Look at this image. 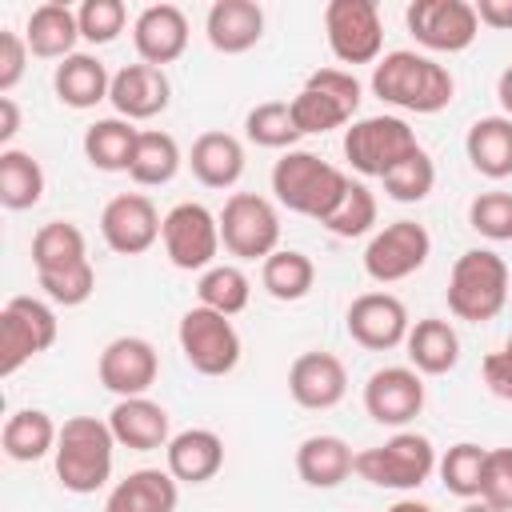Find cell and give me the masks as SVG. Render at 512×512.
<instances>
[{
  "instance_id": "cell-1",
  "label": "cell",
  "mask_w": 512,
  "mask_h": 512,
  "mask_svg": "<svg viewBox=\"0 0 512 512\" xmlns=\"http://www.w3.org/2000/svg\"><path fill=\"white\" fill-rule=\"evenodd\" d=\"M372 92L392 108L432 116V112H444L452 104L456 80L432 56L412 52V48H396L372 64Z\"/></svg>"
},
{
  "instance_id": "cell-2",
  "label": "cell",
  "mask_w": 512,
  "mask_h": 512,
  "mask_svg": "<svg viewBox=\"0 0 512 512\" xmlns=\"http://www.w3.org/2000/svg\"><path fill=\"white\" fill-rule=\"evenodd\" d=\"M112 460H116V436L108 420L96 416H68L60 424V440L52 452L56 480L72 496H92L112 480Z\"/></svg>"
},
{
  "instance_id": "cell-3",
  "label": "cell",
  "mask_w": 512,
  "mask_h": 512,
  "mask_svg": "<svg viewBox=\"0 0 512 512\" xmlns=\"http://www.w3.org/2000/svg\"><path fill=\"white\" fill-rule=\"evenodd\" d=\"M344 188H348V176L336 164L320 160L316 152L292 148L272 164V192L296 216H312L324 224L340 204Z\"/></svg>"
},
{
  "instance_id": "cell-4",
  "label": "cell",
  "mask_w": 512,
  "mask_h": 512,
  "mask_svg": "<svg viewBox=\"0 0 512 512\" xmlns=\"http://www.w3.org/2000/svg\"><path fill=\"white\" fill-rule=\"evenodd\" d=\"M508 304V264L492 248H468L448 276V312L468 324L496 320Z\"/></svg>"
},
{
  "instance_id": "cell-5",
  "label": "cell",
  "mask_w": 512,
  "mask_h": 512,
  "mask_svg": "<svg viewBox=\"0 0 512 512\" xmlns=\"http://www.w3.org/2000/svg\"><path fill=\"white\" fill-rule=\"evenodd\" d=\"M436 472V448L420 432H396L392 440L356 452V476L372 488L392 492H416Z\"/></svg>"
},
{
  "instance_id": "cell-6",
  "label": "cell",
  "mask_w": 512,
  "mask_h": 512,
  "mask_svg": "<svg viewBox=\"0 0 512 512\" xmlns=\"http://www.w3.org/2000/svg\"><path fill=\"white\" fill-rule=\"evenodd\" d=\"M216 216H220V244L228 256L264 264L280 248V212L268 196L232 192Z\"/></svg>"
},
{
  "instance_id": "cell-7",
  "label": "cell",
  "mask_w": 512,
  "mask_h": 512,
  "mask_svg": "<svg viewBox=\"0 0 512 512\" xmlns=\"http://www.w3.org/2000/svg\"><path fill=\"white\" fill-rule=\"evenodd\" d=\"M412 152H420V140L400 116H364V120H352L344 132V156L360 176L384 180Z\"/></svg>"
},
{
  "instance_id": "cell-8",
  "label": "cell",
  "mask_w": 512,
  "mask_h": 512,
  "mask_svg": "<svg viewBox=\"0 0 512 512\" xmlns=\"http://www.w3.org/2000/svg\"><path fill=\"white\" fill-rule=\"evenodd\" d=\"M176 340H180L188 368L200 376H228L240 364V332H236L232 316H220L204 304H196L180 316Z\"/></svg>"
},
{
  "instance_id": "cell-9",
  "label": "cell",
  "mask_w": 512,
  "mask_h": 512,
  "mask_svg": "<svg viewBox=\"0 0 512 512\" xmlns=\"http://www.w3.org/2000/svg\"><path fill=\"white\" fill-rule=\"evenodd\" d=\"M56 312L36 296H12L0 312V376H16L32 356L56 344Z\"/></svg>"
},
{
  "instance_id": "cell-10",
  "label": "cell",
  "mask_w": 512,
  "mask_h": 512,
  "mask_svg": "<svg viewBox=\"0 0 512 512\" xmlns=\"http://www.w3.org/2000/svg\"><path fill=\"white\" fill-rule=\"evenodd\" d=\"M164 252L180 272H208L216 264L220 244V216L208 212L196 200H180L164 212V228H160Z\"/></svg>"
},
{
  "instance_id": "cell-11",
  "label": "cell",
  "mask_w": 512,
  "mask_h": 512,
  "mask_svg": "<svg viewBox=\"0 0 512 512\" xmlns=\"http://www.w3.org/2000/svg\"><path fill=\"white\" fill-rule=\"evenodd\" d=\"M324 36L340 64H376L384 48V24L376 0H328Z\"/></svg>"
},
{
  "instance_id": "cell-12",
  "label": "cell",
  "mask_w": 512,
  "mask_h": 512,
  "mask_svg": "<svg viewBox=\"0 0 512 512\" xmlns=\"http://www.w3.org/2000/svg\"><path fill=\"white\" fill-rule=\"evenodd\" d=\"M432 256V236L424 224L416 220H392L384 224L368 248H364V272L376 280V284H396V280H408L412 272H420Z\"/></svg>"
},
{
  "instance_id": "cell-13",
  "label": "cell",
  "mask_w": 512,
  "mask_h": 512,
  "mask_svg": "<svg viewBox=\"0 0 512 512\" xmlns=\"http://www.w3.org/2000/svg\"><path fill=\"white\" fill-rule=\"evenodd\" d=\"M408 32L428 52H464L480 36L476 8L468 0H412L404 12Z\"/></svg>"
},
{
  "instance_id": "cell-14",
  "label": "cell",
  "mask_w": 512,
  "mask_h": 512,
  "mask_svg": "<svg viewBox=\"0 0 512 512\" xmlns=\"http://www.w3.org/2000/svg\"><path fill=\"white\" fill-rule=\"evenodd\" d=\"M164 216L156 212L152 196L144 192H120L100 212V236L116 256H140L160 240Z\"/></svg>"
},
{
  "instance_id": "cell-15",
  "label": "cell",
  "mask_w": 512,
  "mask_h": 512,
  "mask_svg": "<svg viewBox=\"0 0 512 512\" xmlns=\"http://www.w3.org/2000/svg\"><path fill=\"white\" fill-rule=\"evenodd\" d=\"M96 376L116 400L148 396V388L160 376V356H156L152 340H144V336H116L104 344V352L96 360Z\"/></svg>"
},
{
  "instance_id": "cell-16",
  "label": "cell",
  "mask_w": 512,
  "mask_h": 512,
  "mask_svg": "<svg viewBox=\"0 0 512 512\" xmlns=\"http://www.w3.org/2000/svg\"><path fill=\"white\" fill-rule=\"evenodd\" d=\"M424 408V380L412 364L376 368L364 384V412L384 428H404Z\"/></svg>"
},
{
  "instance_id": "cell-17",
  "label": "cell",
  "mask_w": 512,
  "mask_h": 512,
  "mask_svg": "<svg viewBox=\"0 0 512 512\" xmlns=\"http://www.w3.org/2000/svg\"><path fill=\"white\" fill-rule=\"evenodd\" d=\"M344 328H348V336L360 348L388 352V348H396V344L408 340L412 320H408V308H404L400 296H392V292H364V296H356L348 304Z\"/></svg>"
},
{
  "instance_id": "cell-18",
  "label": "cell",
  "mask_w": 512,
  "mask_h": 512,
  "mask_svg": "<svg viewBox=\"0 0 512 512\" xmlns=\"http://www.w3.org/2000/svg\"><path fill=\"white\" fill-rule=\"evenodd\" d=\"M288 392L308 412H328L348 392V368L332 352H300L288 368Z\"/></svg>"
},
{
  "instance_id": "cell-19",
  "label": "cell",
  "mask_w": 512,
  "mask_h": 512,
  "mask_svg": "<svg viewBox=\"0 0 512 512\" xmlns=\"http://www.w3.org/2000/svg\"><path fill=\"white\" fill-rule=\"evenodd\" d=\"M108 100L116 108L120 120H152L168 108L172 100V84L164 76V68L156 64H124L116 76H112V88H108Z\"/></svg>"
},
{
  "instance_id": "cell-20",
  "label": "cell",
  "mask_w": 512,
  "mask_h": 512,
  "mask_svg": "<svg viewBox=\"0 0 512 512\" xmlns=\"http://www.w3.org/2000/svg\"><path fill=\"white\" fill-rule=\"evenodd\" d=\"M132 44L144 64H172L188 48V16L176 4H148L132 20Z\"/></svg>"
},
{
  "instance_id": "cell-21",
  "label": "cell",
  "mask_w": 512,
  "mask_h": 512,
  "mask_svg": "<svg viewBox=\"0 0 512 512\" xmlns=\"http://www.w3.org/2000/svg\"><path fill=\"white\" fill-rule=\"evenodd\" d=\"M108 428H112L116 444L132 448V452H156V448H168V440H172L164 404H156L148 396L116 400L108 412Z\"/></svg>"
},
{
  "instance_id": "cell-22",
  "label": "cell",
  "mask_w": 512,
  "mask_h": 512,
  "mask_svg": "<svg viewBox=\"0 0 512 512\" xmlns=\"http://www.w3.org/2000/svg\"><path fill=\"white\" fill-rule=\"evenodd\" d=\"M208 44L224 56H240L264 36V8L256 0H216L204 16Z\"/></svg>"
},
{
  "instance_id": "cell-23",
  "label": "cell",
  "mask_w": 512,
  "mask_h": 512,
  "mask_svg": "<svg viewBox=\"0 0 512 512\" xmlns=\"http://www.w3.org/2000/svg\"><path fill=\"white\" fill-rule=\"evenodd\" d=\"M164 464L176 484H208L224 468V440L212 428H184L168 440Z\"/></svg>"
},
{
  "instance_id": "cell-24",
  "label": "cell",
  "mask_w": 512,
  "mask_h": 512,
  "mask_svg": "<svg viewBox=\"0 0 512 512\" xmlns=\"http://www.w3.org/2000/svg\"><path fill=\"white\" fill-rule=\"evenodd\" d=\"M176 500L180 484L168 468H136L124 480H116V488L104 500V512H176Z\"/></svg>"
},
{
  "instance_id": "cell-25",
  "label": "cell",
  "mask_w": 512,
  "mask_h": 512,
  "mask_svg": "<svg viewBox=\"0 0 512 512\" xmlns=\"http://www.w3.org/2000/svg\"><path fill=\"white\" fill-rule=\"evenodd\" d=\"M24 40H28V52L40 60H68L76 52V40H80L76 8L60 4V0L36 4L28 12V24H24Z\"/></svg>"
},
{
  "instance_id": "cell-26",
  "label": "cell",
  "mask_w": 512,
  "mask_h": 512,
  "mask_svg": "<svg viewBox=\"0 0 512 512\" xmlns=\"http://www.w3.org/2000/svg\"><path fill=\"white\" fill-rule=\"evenodd\" d=\"M108 88H112V76H108L104 60L92 56V52H72V56L60 60L56 72H52V92H56V100L68 104V108H76V112H88V108H96L100 100H108Z\"/></svg>"
},
{
  "instance_id": "cell-27",
  "label": "cell",
  "mask_w": 512,
  "mask_h": 512,
  "mask_svg": "<svg viewBox=\"0 0 512 512\" xmlns=\"http://www.w3.org/2000/svg\"><path fill=\"white\" fill-rule=\"evenodd\" d=\"M296 472L308 488H340L356 472V452L340 436H308L296 448Z\"/></svg>"
},
{
  "instance_id": "cell-28",
  "label": "cell",
  "mask_w": 512,
  "mask_h": 512,
  "mask_svg": "<svg viewBox=\"0 0 512 512\" xmlns=\"http://www.w3.org/2000/svg\"><path fill=\"white\" fill-rule=\"evenodd\" d=\"M408 364L420 372V376H444L460 364V336L448 320L440 316H424L408 328Z\"/></svg>"
},
{
  "instance_id": "cell-29",
  "label": "cell",
  "mask_w": 512,
  "mask_h": 512,
  "mask_svg": "<svg viewBox=\"0 0 512 512\" xmlns=\"http://www.w3.org/2000/svg\"><path fill=\"white\" fill-rule=\"evenodd\" d=\"M188 168L204 188H232L244 176V144L232 132H204L188 152Z\"/></svg>"
},
{
  "instance_id": "cell-30",
  "label": "cell",
  "mask_w": 512,
  "mask_h": 512,
  "mask_svg": "<svg viewBox=\"0 0 512 512\" xmlns=\"http://www.w3.org/2000/svg\"><path fill=\"white\" fill-rule=\"evenodd\" d=\"M56 440H60V428H56V420L44 408H20L0 428V448L16 464L44 460L48 452H56Z\"/></svg>"
},
{
  "instance_id": "cell-31",
  "label": "cell",
  "mask_w": 512,
  "mask_h": 512,
  "mask_svg": "<svg viewBox=\"0 0 512 512\" xmlns=\"http://www.w3.org/2000/svg\"><path fill=\"white\" fill-rule=\"evenodd\" d=\"M464 152L480 176H488V180L512 176V120L504 112L480 116L464 136Z\"/></svg>"
},
{
  "instance_id": "cell-32",
  "label": "cell",
  "mask_w": 512,
  "mask_h": 512,
  "mask_svg": "<svg viewBox=\"0 0 512 512\" xmlns=\"http://www.w3.org/2000/svg\"><path fill=\"white\" fill-rule=\"evenodd\" d=\"M136 140H140V128H132V120L104 116L84 128V160L100 172H128L136 156Z\"/></svg>"
},
{
  "instance_id": "cell-33",
  "label": "cell",
  "mask_w": 512,
  "mask_h": 512,
  "mask_svg": "<svg viewBox=\"0 0 512 512\" xmlns=\"http://www.w3.org/2000/svg\"><path fill=\"white\" fill-rule=\"evenodd\" d=\"M184 156H180V144L172 132H160V128H140V140H136V156H132V168L128 176L140 184V188H164L176 180Z\"/></svg>"
},
{
  "instance_id": "cell-34",
  "label": "cell",
  "mask_w": 512,
  "mask_h": 512,
  "mask_svg": "<svg viewBox=\"0 0 512 512\" xmlns=\"http://www.w3.org/2000/svg\"><path fill=\"white\" fill-rule=\"evenodd\" d=\"M44 196V168L24 148H0V204L8 212L36 208Z\"/></svg>"
},
{
  "instance_id": "cell-35",
  "label": "cell",
  "mask_w": 512,
  "mask_h": 512,
  "mask_svg": "<svg viewBox=\"0 0 512 512\" xmlns=\"http://www.w3.org/2000/svg\"><path fill=\"white\" fill-rule=\"evenodd\" d=\"M88 260V240L84 232L72 224V220H48L36 228L32 236V264H36V276L44 272H64L72 264H84Z\"/></svg>"
},
{
  "instance_id": "cell-36",
  "label": "cell",
  "mask_w": 512,
  "mask_h": 512,
  "mask_svg": "<svg viewBox=\"0 0 512 512\" xmlns=\"http://www.w3.org/2000/svg\"><path fill=\"white\" fill-rule=\"evenodd\" d=\"M260 284H264V292L272 300H284V304L304 300L312 292V284H316V264L296 248H276L260 264Z\"/></svg>"
},
{
  "instance_id": "cell-37",
  "label": "cell",
  "mask_w": 512,
  "mask_h": 512,
  "mask_svg": "<svg viewBox=\"0 0 512 512\" xmlns=\"http://www.w3.org/2000/svg\"><path fill=\"white\" fill-rule=\"evenodd\" d=\"M248 300H252V280L244 276L240 264H212L196 280V304H204V308H212L220 316L244 312Z\"/></svg>"
},
{
  "instance_id": "cell-38",
  "label": "cell",
  "mask_w": 512,
  "mask_h": 512,
  "mask_svg": "<svg viewBox=\"0 0 512 512\" xmlns=\"http://www.w3.org/2000/svg\"><path fill=\"white\" fill-rule=\"evenodd\" d=\"M484 464H488V448L472 444V440H460L452 444L440 460H436V472H440V484L460 496V500H480V484H484Z\"/></svg>"
},
{
  "instance_id": "cell-39",
  "label": "cell",
  "mask_w": 512,
  "mask_h": 512,
  "mask_svg": "<svg viewBox=\"0 0 512 512\" xmlns=\"http://www.w3.org/2000/svg\"><path fill=\"white\" fill-rule=\"evenodd\" d=\"M288 108H292V120H296L300 136H324V132H332V128L352 124V112H348L336 96H328L324 88H312V84H304V88L288 100Z\"/></svg>"
},
{
  "instance_id": "cell-40",
  "label": "cell",
  "mask_w": 512,
  "mask_h": 512,
  "mask_svg": "<svg viewBox=\"0 0 512 512\" xmlns=\"http://www.w3.org/2000/svg\"><path fill=\"white\" fill-rule=\"evenodd\" d=\"M244 136L256 148H276V152H292V144L300 140V128L292 120L288 100H264L244 116Z\"/></svg>"
},
{
  "instance_id": "cell-41",
  "label": "cell",
  "mask_w": 512,
  "mask_h": 512,
  "mask_svg": "<svg viewBox=\"0 0 512 512\" xmlns=\"http://www.w3.org/2000/svg\"><path fill=\"white\" fill-rule=\"evenodd\" d=\"M372 224H376V196H372V188L364 180H348V188H344L340 204L332 208V216L324 220V228L332 236H340V240H352V236L372 232Z\"/></svg>"
},
{
  "instance_id": "cell-42",
  "label": "cell",
  "mask_w": 512,
  "mask_h": 512,
  "mask_svg": "<svg viewBox=\"0 0 512 512\" xmlns=\"http://www.w3.org/2000/svg\"><path fill=\"white\" fill-rule=\"evenodd\" d=\"M432 188H436V164H432V156H428L424 148L412 152L408 160H400V164L384 176V192H388L396 204H420Z\"/></svg>"
},
{
  "instance_id": "cell-43",
  "label": "cell",
  "mask_w": 512,
  "mask_h": 512,
  "mask_svg": "<svg viewBox=\"0 0 512 512\" xmlns=\"http://www.w3.org/2000/svg\"><path fill=\"white\" fill-rule=\"evenodd\" d=\"M76 20H80V40L112 44L128 24V8H124V0H84L76 8Z\"/></svg>"
},
{
  "instance_id": "cell-44",
  "label": "cell",
  "mask_w": 512,
  "mask_h": 512,
  "mask_svg": "<svg viewBox=\"0 0 512 512\" xmlns=\"http://www.w3.org/2000/svg\"><path fill=\"white\" fill-rule=\"evenodd\" d=\"M36 280H40L44 296H48L52 304H60V308H80V304L96 292V268H92V260L72 264V268H64V272H44V276H36Z\"/></svg>"
},
{
  "instance_id": "cell-45",
  "label": "cell",
  "mask_w": 512,
  "mask_h": 512,
  "mask_svg": "<svg viewBox=\"0 0 512 512\" xmlns=\"http://www.w3.org/2000/svg\"><path fill=\"white\" fill-rule=\"evenodd\" d=\"M468 224L484 240H512V192H480L468 204Z\"/></svg>"
},
{
  "instance_id": "cell-46",
  "label": "cell",
  "mask_w": 512,
  "mask_h": 512,
  "mask_svg": "<svg viewBox=\"0 0 512 512\" xmlns=\"http://www.w3.org/2000/svg\"><path fill=\"white\" fill-rule=\"evenodd\" d=\"M480 500L500 512H512V448H488Z\"/></svg>"
},
{
  "instance_id": "cell-47",
  "label": "cell",
  "mask_w": 512,
  "mask_h": 512,
  "mask_svg": "<svg viewBox=\"0 0 512 512\" xmlns=\"http://www.w3.org/2000/svg\"><path fill=\"white\" fill-rule=\"evenodd\" d=\"M28 68V40L12 28H0V96H8Z\"/></svg>"
},
{
  "instance_id": "cell-48",
  "label": "cell",
  "mask_w": 512,
  "mask_h": 512,
  "mask_svg": "<svg viewBox=\"0 0 512 512\" xmlns=\"http://www.w3.org/2000/svg\"><path fill=\"white\" fill-rule=\"evenodd\" d=\"M304 84H312V88H324L328 96H336L352 116H356V108H360V80L352 76V72H344V68H316Z\"/></svg>"
},
{
  "instance_id": "cell-49",
  "label": "cell",
  "mask_w": 512,
  "mask_h": 512,
  "mask_svg": "<svg viewBox=\"0 0 512 512\" xmlns=\"http://www.w3.org/2000/svg\"><path fill=\"white\" fill-rule=\"evenodd\" d=\"M480 372H484V384H488V392L492 396H500V400H512V352H488L484 360H480Z\"/></svg>"
},
{
  "instance_id": "cell-50",
  "label": "cell",
  "mask_w": 512,
  "mask_h": 512,
  "mask_svg": "<svg viewBox=\"0 0 512 512\" xmlns=\"http://www.w3.org/2000/svg\"><path fill=\"white\" fill-rule=\"evenodd\" d=\"M476 20L484 28H496V32H508L512 28V0H476Z\"/></svg>"
},
{
  "instance_id": "cell-51",
  "label": "cell",
  "mask_w": 512,
  "mask_h": 512,
  "mask_svg": "<svg viewBox=\"0 0 512 512\" xmlns=\"http://www.w3.org/2000/svg\"><path fill=\"white\" fill-rule=\"evenodd\" d=\"M20 132V108L12 96H0V144L12 148V136Z\"/></svg>"
},
{
  "instance_id": "cell-52",
  "label": "cell",
  "mask_w": 512,
  "mask_h": 512,
  "mask_svg": "<svg viewBox=\"0 0 512 512\" xmlns=\"http://www.w3.org/2000/svg\"><path fill=\"white\" fill-rule=\"evenodd\" d=\"M496 100H500V108H504V116L512 120V64L500 72V80H496Z\"/></svg>"
},
{
  "instance_id": "cell-53",
  "label": "cell",
  "mask_w": 512,
  "mask_h": 512,
  "mask_svg": "<svg viewBox=\"0 0 512 512\" xmlns=\"http://www.w3.org/2000/svg\"><path fill=\"white\" fill-rule=\"evenodd\" d=\"M388 512H432V508H428L424 500H396Z\"/></svg>"
},
{
  "instance_id": "cell-54",
  "label": "cell",
  "mask_w": 512,
  "mask_h": 512,
  "mask_svg": "<svg viewBox=\"0 0 512 512\" xmlns=\"http://www.w3.org/2000/svg\"><path fill=\"white\" fill-rule=\"evenodd\" d=\"M460 512H500V508H492V504H484V500H464Z\"/></svg>"
},
{
  "instance_id": "cell-55",
  "label": "cell",
  "mask_w": 512,
  "mask_h": 512,
  "mask_svg": "<svg viewBox=\"0 0 512 512\" xmlns=\"http://www.w3.org/2000/svg\"><path fill=\"white\" fill-rule=\"evenodd\" d=\"M504 352H512V336H508V344H504Z\"/></svg>"
}]
</instances>
